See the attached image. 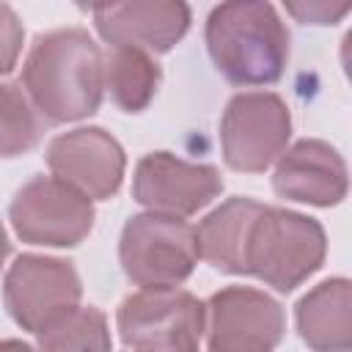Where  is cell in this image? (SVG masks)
Returning <instances> with one entry per match:
<instances>
[{
	"label": "cell",
	"instance_id": "8fae6325",
	"mask_svg": "<svg viewBox=\"0 0 352 352\" xmlns=\"http://www.w3.org/2000/svg\"><path fill=\"white\" fill-rule=\"evenodd\" d=\"M47 165L58 179L88 198H110L124 179V148L99 126H80L58 135L47 148Z\"/></svg>",
	"mask_w": 352,
	"mask_h": 352
},
{
	"label": "cell",
	"instance_id": "9c48e42d",
	"mask_svg": "<svg viewBox=\"0 0 352 352\" xmlns=\"http://www.w3.org/2000/svg\"><path fill=\"white\" fill-rule=\"evenodd\" d=\"M283 330V308L250 286L220 289L206 305L209 352H272Z\"/></svg>",
	"mask_w": 352,
	"mask_h": 352
},
{
	"label": "cell",
	"instance_id": "2e32d148",
	"mask_svg": "<svg viewBox=\"0 0 352 352\" xmlns=\"http://www.w3.org/2000/svg\"><path fill=\"white\" fill-rule=\"evenodd\" d=\"M38 352H110L107 316L94 305H74L38 333Z\"/></svg>",
	"mask_w": 352,
	"mask_h": 352
},
{
	"label": "cell",
	"instance_id": "7c38bea8",
	"mask_svg": "<svg viewBox=\"0 0 352 352\" xmlns=\"http://www.w3.org/2000/svg\"><path fill=\"white\" fill-rule=\"evenodd\" d=\"M96 30L113 47L168 52L190 28V8L173 0H132L94 8Z\"/></svg>",
	"mask_w": 352,
	"mask_h": 352
},
{
	"label": "cell",
	"instance_id": "5b68a950",
	"mask_svg": "<svg viewBox=\"0 0 352 352\" xmlns=\"http://www.w3.org/2000/svg\"><path fill=\"white\" fill-rule=\"evenodd\" d=\"M121 341L140 352H198L206 305L184 289H143L118 308Z\"/></svg>",
	"mask_w": 352,
	"mask_h": 352
},
{
	"label": "cell",
	"instance_id": "7a4b0ae2",
	"mask_svg": "<svg viewBox=\"0 0 352 352\" xmlns=\"http://www.w3.org/2000/svg\"><path fill=\"white\" fill-rule=\"evenodd\" d=\"M206 47L226 80L270 85L283 74L289 33L270 3H220L206 19Z\"/></svg>",
	"mask_w": 352,
	"mask_h": 352
},
{
	"label": "cell",
	"instance_id": "3957f363",
	"mask_svg": "<svg viewBox=\"0 0 352 352\" xmlns=\"http://www.w3.org/2000/svg\"><path fill=\"white\" fill-rule=\"evenodd\" d=\"M324 253V228L314 217L256 201L242 234L236 275H253L278 292H292L322 267Z\"/></svg>",
	"mask_w": 352,
	"mask_h": 352
},
{
	"label": "cell",
	"instance_id": "277c9868",
	"mask_svg": "<svg viewBox=\"0 0 352 352\" xmlns=\"http://www.w3.org/2000/svg\"><path fill=\"white\" fill-rule=\"evenodd\" d=\"M121 267L135 286L170 289L187 280L198 264L195 228L182 217L135 214L124 226L118 245Z\"/></svg>",
	"mask_w": 352,
	"mask_h": 352
},
{
	"label": "cell",
	"instance_id": "44dd1931",
	"mask_svg": "<svg viewBox=\"0 0 352 352\" xmlns=\"http://www.w3.org/2000/svg\"><path fill=\"white\" fill-rule=\"evenodd\" d=\"M6 256H8V239H6V231H3V226H0V267H3Z\"/></svg>",
	"mask_w": 352,
	"mask_h": 352
},
{
	"label": "cell",
	"instance_id": "30bf717a",
	"mask_svg": "<svg viewBox=\"0 0 352 352\" xmlns=\"http://www.w3.org/2000/svg\"><path fill=\"white\" fill-rule=\"evenodd\" d=\"M223 190L217 168L179 160L170 151L146 154L132 179V195L154 214L187 217L204 209Z\"/></svg>",
	"mask_w": 352,
	"mask_h": 352
},
{
	"label": "cell",
	"instance_id": "e0dca14e",
	"mask_svg": "<svg viewBox=\"0 0 352 352\" xmlns=\"http://www.w3.org/2000/svg\"><path fill=\"white\" fill-rule=\"evenodd\" d=\"M38 121L30 99L8 82H0V157H16L36 146Z\"/></svg>",
	"mask_w": 352,
	"mask_h": 352
},
{
	"label": "cell",
	"instance_id": "6da1fadb",
	"mask_svg": "<svg viewBox=\"0 0 352 352\" xmlns=\"http://www.w3.org/2000/svg\"><path fill=\"white\" fill-rule=\"evenodd\" d=\"M22 85L44 118L55 124L85 118L102 102V52L82 28L50 30L36 38L22 69Z\"/></svg>",
	"mask_w": 352,
	"mask_h": 352
},
{
	"label": "cell",
	"instance_id": "4fadbf2b",
	"mask_svg": "<svg viewBox=\"0 0 352 352\" xmlns=\"http://www.w3.org/2000/svg\"><path fill=\"white\" fill-rule=\"evenodd\" d=\"M272 187L280 198L333 206L346 195V165L324 140H300L278 157Z\"/></svg>",
	"mask_w": 352,
	"mask_h": 352
},
{
	"label": "cell",
	"instance_id": "7402d4cb",
	"mask_svg": "<svg viewBox=\"0 0 352 352\" xmlns=\"http://www.w3.org/2000/svg\"><path fill=\"white\" fill-rule=\"evenodd\" d=\"M138 352H140V349H138Z\"/></svg>",
	"mask_w": 352,
	"mask_h": 352
},
{
	"label": "cell",
	"instance_id": "9a60e30c",
	"mask_svg": "<svg viewBox=\"0 0 352 352\" xmlns=\"http://www.w3.org/2000/svg\"><path fill=\"white\" fill-rule=\"evenodd\" d=\"M102 63H104V88L110 91V99L126 113L146 110L160 85L157 60L135 47H113L107 58H102Z\"/></svg>",
	"mask_w": 352,
	"mask_h": 352
},
{
	"label": "cell",
	"instance_id": "52a82bcc",
	"mask_svg": "<svg viewBox=\"0 0 352 352\" xmlns=\"http://www.w3.org/2000/svg\"><path fill=\"white\" fill-rule=\"evenodd\" d=\"M8 212L22 242L47 248L80 245L94 226L91 198L58 176L30 179L14 195Z\"/></svg>",
	"mask_w": 352,
	"mask_h": 352
},
{
	"label": "cell",
	"instance_id": "5bb4252c",
	"mask_svg": "<svg viewBox=\"0 0 352 352\" xmlns=\"http://www.w3.org/2000/svg\"><path fill=\"white\" fill-rule=\"evenodd\" d=\"M300 338L314 352H349L352 346V286L333 278L297 302Z\"/></svg>",
	"mask_w": 352,
	"mask_h": 352
},
{
	"label": "cell",
	"instance_id": "ba28073f",
	"mask_svg": "<svg viewBox=\"0 0 352 352\" xmlns=\"http://www.w3.org/2000/svg\"><path fill=\"white\" fill-rule=\"evenodd\" d=\"M82 286L72 261L50 256H19L3 286L6 308L22 330L38 333L52 319L80 302Z\"/></svg>",
	"mask_w": 352,
	"mask_h": 352
},
{
	"label": "cell",
	"instance_id": "ffe728a7",
	"mask_svg": "<svg viewBox=\"0 0 352 352\" xmlns=\"http://www.w3.org/2000/svg\"><path fill=\"white\" fill-rule=\"evenodd\" d=\"M0 352H36V349L30 344H22V341L8 338V341H0Z\"/></svg>",
	"mask_w": 352,
	"mask_h": 352
},
{
	"label": "cell",
	"instance_id": "d6986e66",
	"mask_svg": "<svg viewBox=\"0 0 352 352\" xmlns=\"http://www.w3.org/2000/svg\"><path fill=\"white\" fill-rule=\"evenodd\" d=\"M289 11H292L294 16H300L302 22H319V25H327V22L341 19L349 8H346V6L330 8V6H324V3H308V6H289Z\"/></svg>",
	"mask_w": 352,
	"mask_h": 352
},
{
	"label": "cell",
	"instance_id": "ac0fdd59",
	"mask_svg": "<svg viewBox=\"0 0 352 352\" xmlns=\"http://www.w3.org/2000/svg\"><path fill=\"white\" fill-rule=\"evenodd\" d=\"M22 38H25V30L19 16L14 14V8L0 3V74L14 69L22 52Z\"/></svg>",
	"mask_w": 352,
	"mask_h": 352
},
{
	"label": "cell",
	"instance_id": "8992f818",
	"mask_svg": "<svg viewBox=\"0 0 352 352\" xmlns=\"http://www.w3.org/2000/svg\"><path fill=\"white\" fill-rule=\"evenodd\" d=\"M292 135V116L280 96L267 91L236 94L220 121L223 160L242 173L267 170L286 148Z\"/></svg>",
	"mask_w": 352,
	"mask_h": 352
}]
</instances>
